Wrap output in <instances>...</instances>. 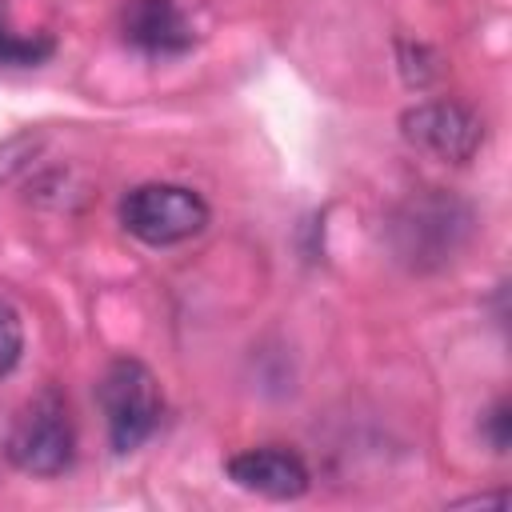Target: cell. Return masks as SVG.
I'll return each instance as SVG.
<instances>
[{"label":"cell","instance_id":"obj_1","mask_svg":"<svg viewBox=\"0 0 512 512\" xmlns=\"http://www.w3.org/2000/svg\"><path fill=\"white\" fill-rule=\"evenodd\" d=\"M4 456L24 476H60L76 456V424L68 400L56 384L36 388L12 416L4 436Z\"/></svg>","mask_w":512,"mask_h":512},{"label":"cell","instance_id":"obj_2","mask_svg":"<svg viewBox=\"0 0 512 512\" xmlns=\"http://www.w3.org/2000/svg\"><path fill=\"white\" fill-rule=\"evenodd\" d=\"M96 400L104 412V428H108V444L116 456L136 452L164 416V392L160 380L152 376V368L136 356H116L100 380H96Z\"/></svg>","mask_w":512,"mask_h":512},{"label":"cell","instance_id":"obj_3","mask_svg":"<svg viewBox=\"0 0 512 512\" xmlns=\"http://www.w3.org/2000/svg\"><path fill=\"white\" fill-rule=\"evenodd\" d=\"M120 224L128 236L152 248H168L180 240H192L196 232L208 228V200L196 188L168 184V180H148L136 184L120 196Z\"/></svg>","mask_w":512,"mask_h":512},{"label":"cell","instance_id":"obj_4","mask_svg":"<svg viewBox=\"0 0 512 512\" xmlns=\"http://www.w3.org/2000/svg\"><path fill=\"white\" fill-rule=\"evenodd\" d=\"M400 136L444 164H468L484 140V120L460 100H424L400 112Z\"/></svg>","mask_w":512,"mask_h":512},{"label":"cell","instance_id":"obj_5","mask_svg":"<svg viewBox=\"0 0 512 512\" xmlns=\"http://www.w3.org/2000/svg\"><path fill=\"white\" fill-rule=\"evenodd\" d=\"M224 472L236 488L264 500H300L312 484V472L300 452L284 444H256L224 460Z\"/></svg>","mask_w":512,"mask_h":512},{"label":"cell","instance_id":"obj_6","mask_svg":"<svg viewBox=\"0 0 512 512\" xmlns=\"http://www.w3.org/2000/svg\"><path fill=\"white\" fill-rule=\"evenodd\" d=\"M120 36L144 56L172 60L192 52L196 28L176 0H128L120 12Z\"/></svg>","mask_w":512,"mask_h":512},{"label":"cell","instance_id":"obj_7","mask_svg":"<svg viewBox=\"0 0 512 512\" xmlns=\"http://www.w3.org/2000/svg\"><path fill=\"white\" fill-rule=\"evenodd\" d=\"M56 52V40L48 32H12L4 20H0V64H12V68H32V64H44L48 56Z\"/></svg>","mask_w":512,"mask_h":512},{"label":"cell","instance_id":"obj_8","mask_svg":"<svg viewBox=\"0 0 512 512\" xmlns=\"http://www.w3.org/2000/svg\"><path fill=\"white\" fill-rule=\"evenodd\" d=\"M20 356H24V320L8 300H0V380L20 364Z\"/></svg>","mask_w":512,"mask_h":512},{"label":"cell","instance_id":"obj_9","mask_svg":"<svg viewBox=\"0 0 512 512\" xmlns=\"http://www.w3.org/2000/svg\"><path fill=\"white\" fill-rule=\"evenodd\" d=\"M480 440H484L496 456H504V452L512 448V404H508L504 396L484 408V416H480Z\"/></svg>","mask_w":512,"mask_h":512},{"label":"cell","instance_id":"obj_10","mask_svg":"<svg viewBox=\"0 0 512 512\" xmlns=\"http://www.w3.org/2000/svg\"><path fill=\"white\" fill-rule=\"evenodd\" d=\"M400 68H404V80L412 84V88H428L432 80H436V56H432V48H424V44H400Z\"/></svg>","mask_w":512,"mask_h":512}]
</instances>
